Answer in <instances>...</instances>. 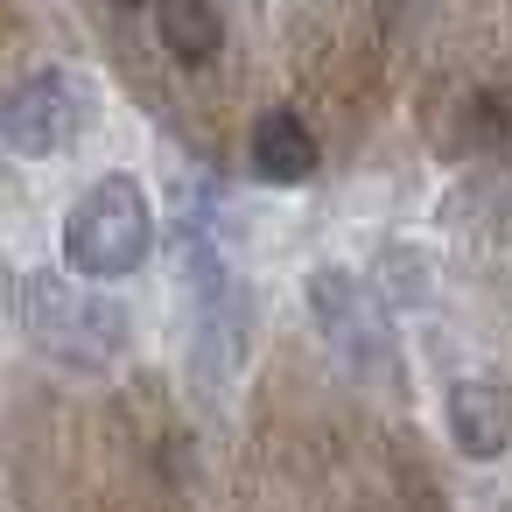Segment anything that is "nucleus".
<instances>
[{"label":"nucleus","mask_w":512,"mask_h":512,"mask_svg":"<svg viewBox=\"0 0 512 512\" xmlns=\"http://www.w3.org/2000/svg\"><path fill=\"white\" fill-rule=\"evenodd\" d=\"M253 176L260 183H309L316 176V134L288 106L260 113V127H253Z\"/></svg>","instance_id":"nucleus-6"},{"label":"nucleus","mask_w":512,"mask_h":512,"mask_svg":"<svg viewBox=\"0 0 512 512\" xmlns=\"http://www.w3.org/2000/svg\"><path fill=\"white\" fill-rule=\"evenodd\" d=\"M85 127H92V99L64 71H36L0 99V141L15 155H64L85 141Z\"/></svg>","instance_id":"nucleus-3"},{"label":"nucleus","mask_w":512,"mask_h":512,"mask_svg":"<svg viewBox=\"0 0 512 512\" xmlns=\"http://www.w3.org/2000/svg\"><path fill=\"white\" fill-rule=\"evenodd\" d=\"M15 309H22V330L71 365H106L127 344V309L106 302L99 288L64 281V274H29L15 288Z\"/></svg>","instance_id":"nucleus-2"},{"label":"nucleus","mask_w":512,"mask_h":512,"mask_svg":"<svg viewBox=\"0 0 512 512\" xmlns=\"http://www.w3.org/2000/svg\"><path fill=\"white\" fill-rule=\"evenodd\" d=\"M0 281H8V267H0Z\"/></svg>","instance_id":"nucleus-9"},{"label":"nucleus","mask_w":512,"mask_h":512,"mask_svg":"<svg viewBox=\"0 0 512 512\" xmlns=\"http://www.w3.org/2000/svg\"><path fill=\"white\" fill-rule=\"evenodd\" d=\"M442 414H449V435H456L463 456H477V463L505 456V442H512V407H505V393H498L491 379H456Z\"/></svg>","instance_id":"nucleus-5"},{"label":"nucleus","mask_w":512,"mask_h":512,"mask_svg":"<svg viewBox=\"0 0 512 512\" xmlns=\"http://www.w3.org/2000/svg\"><path fill=\"white\" fill-rule=\"evenodd\" d=\"M155 36L176 64H211L225 43V22L211 0H155Z\"/></svg>","instance_id":"nucleus-7"},{"label":"nucleus","mask_w":512,"mask_h":512,"mask_svg":"<svg viewBox=\"0 0 512 512\" xmlns=\"http://www.w3.org/2000/svg\"><path fill=\"white\" fill-rule=\"evenodd\" d=\"M155 246V211L134 176H99L64 211V260L85 281H127Z\"/></svg>","instance_id":"nucleus-1"},{"label":"nucleus","mask_w":512,"mask_h":512,"mask_svg":"<svg viewBox=\"0 0 512 512\" xmlns=\"http://www.w3.org/2000/svg\"><path fill=\"white\" fill-rule=\"evenodd\" d=\"M309 309H316V323L330 330V344L351 351L358 365H386V358H393V351H386V316L372 309V295H365L358 274L316 267V274H309Z\"/></svg>","instance_id":"nucleus-4"},{"label":"nucleus","mask_w":512,"mask_h":512,"mask_svg":"<svg viewBox=\"0 0 512 512\" xmlns=\"http://www.w3.org/2000/svg\"><path fill=\"white\" fill-rule=\"evenodd\" d=\"M127 8H141V0H127Z\"/></svg>","instance_id":"nucleus-8"}]
</instances>
